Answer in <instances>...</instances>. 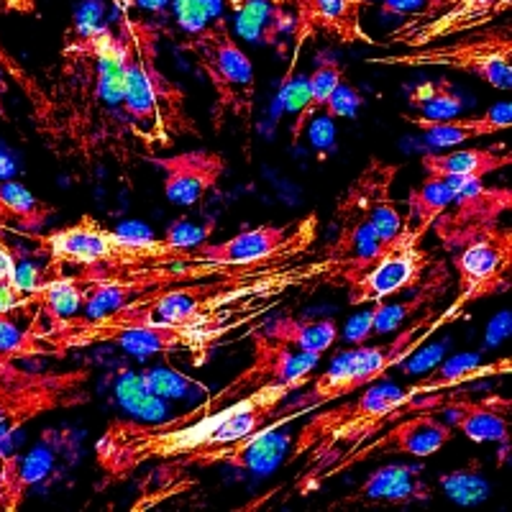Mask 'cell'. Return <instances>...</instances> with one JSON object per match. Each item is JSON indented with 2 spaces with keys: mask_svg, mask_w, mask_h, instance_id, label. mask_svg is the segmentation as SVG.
Instances as JSON below:
<instances>
[{
  "mask_svg": "<svg viewBox=\"0 0 512 512\" xmlns=\"http://www.w3.org/2000/svg\"><path fill=\"white\" fill-rule=\"evenodd\" d=\"M308 256V254H305ZM287 259L228 277L180 282L141 292L103 315H67L47 320L49 341L59 359L75 349L113 344L134 356H164L172 328H210L228 323L251 326L272 313L285 295L305 282H318L313 259Z\"/></svg>",
  "mask_w": 512,
  "mask_h": 512,
  "instance_id": "obj_1",
  "label": "cell"
},
{
  "mask_svg": "<svg viewBox=\"0 0 512 512\" xmlns=\"http://www.w3.org/2000/svg\"><path fill=\"white\" fill-rule=\"evenodd\" d=\"M305 384L308 379L267 384L223 408H213L205 400L198 408L169 420H111L95 441V464L100 469L98 492L128 482L139 469L154 461L159 464L180 459L192 451L251 436L274 418L292 392L303 390Z\"/></svg>",
  "mask_w": 512,
  "mask_h": 512,
  "instance_id": "obj_2",
  "label": "cell"
},
{
  "mask_svg": "<svg viewBox=\"0 0 512 512\" xmlns=\"http://www.w3.org/2000/svg\"><path fill=\"white\" fill-rule=\"evenodd\" d=\"M0 70L8 72L29 100V118L36 136L54 159L77 172H95L116 164L126 185H134V169L141 154L128 134L123 116L103 103L85 82L59 72L52 82L31 75L24 64L0 44Z\"/></svg>",
  "mask_w": 512,
  "mask_h": 512,
  "instance_id": "obj_3",
  "label": "cell"
},
{
  "mask_svg": "<svg viewBox=\"0 0 512 512\" xmlns=\"http://www.w3.org/2000/svg\"><path fill=\"white\" fill-rule=\"evenodd\" d=\"M126 34V67H123L121 116L128 134L144 146V154L172 149L177 139H200L198 121L187 113V93L159 64V36L149 21L121 11Z\"/></svg>",
  "mask_w": 512,
  "mask_h": 512,
  "instance_id": "obj_4",
  "label": "cell"
},
{
  "mask_svg": "<svg viewBox=\"0 0 512 512\" xmlns=\"http://www.w3.org/2000/svg\"><path fill=\"white\" fill-rule=\"evenodd\" d=\"M415 395H428L423 387H400L395 382H379L361 387L359 392L344 397L333 408L313 415L292 438V451L285 466H303L295 477V492L308 497L320 489V479L333 464L349 456L354 448L377 436L397 408L408 405Z\"/></svg>",
  "mask_w": 512,
  "mask_h": 512,
  "instance_id": "obj_5",
  "label": "cell"
},
{
  "mask_svg": "<svg viewBox=\"0 0 512 512\" xmlns=\"http://www.w3.org/2000/svg\"><path fill=\"white\" fill-rule=\"evenodd\" d=\"M466 313L469 310L451 303L441 313L428 310L418 320H410L408 326H402L400 333L390 338V341H384V344H359L354 349L338 351L326 372H320L315 379H308V384H305L308 390L292 392L282 402L280 410L274 413V420H280L282 425H290L292 420L303 418V415L323 408L328 402L344 400V397L354 395V392H359L367 384L387 379L392 369L400 367L402 361L410 359L420 346L428 344L441 328L451 326L459 318H466Z\"/></svg>",
  "mask_w": 512,
  "mask_h": 512,
  "instance_id": "obj_6",
  "label": "cell"
},
{
  "mask_svg": "<svg viewBox=\"0 0 512 512\" xmlns=\"http://www.w3.org/2000/svg\"><path fill=\"white\" fill-rule=\"evenodd\" d=\"M180 49L195 59V67L213 90V131H223L226 121H236L249 139L256 108V72L226 18L213 13L203 26L187 31Z\"/></svg>",
  "mask_w": 512,
  "mask_h": 512,
  "instance_id": "obj_7",
  "label": "cell"
},
{
  "mask_svg": "<svg viewBox=\"0 0 512 512\" xmlns=\"http://www.w3.org/2000/svg\"><path fill=\"white\" fill-rule=\"evenodd\" d=\"M34 239L49 267L59 272L62 267L80 269H131L144 264L169 262V259H190L195 249L169 244L167 239H146V236H123L105 228L93 216H80L70 226L54 228L52 233H24Z\"/></svg>",
  "mask_w": 512,
  "mask_h": 512,
  "instance_id": "obj_8",
  "label": "cell"
},
{
  "mask_svg": "<svg viewBox=\"0 0 512 512\" xmlns=\"http://www.w3.org/2000/svg\"><path fill=\"white\" fill-rule=\"evenodd\" d=\"M372 67H405V70H454L477 77L492 90L512 88V24L484 26L469 34L451 36L431 47L377 54L364 59Z\"/></svg>",
  "mask_w": 512,
  "mask_h": 512,
  "instance_id": "obj_9",
  "label": "cell"
},
{
  "mask_svg": "<svg viewBox=\"0 0 512 512\" xmlns=\"http://www.w3.org/2000/svg\"><path fill=\"white\" fill-rule=\"evenodd\" d=\"M93 377V367L26 369L18 361H0V443L31 420L88 405Z\"/></svg>",
  "mask_w": 512,
  "mask_h": 512,
  "instance_id": "obj_10",
  "label": "cell"
},
{
  "mask_svg": "<svg viewBox=\"0 0 512 512\" xmlns=\"http://www.w3.org/2000/svg\"><path fill=\"white\" fill-rule=\"evenodd\" d=\"M287 441H290V436L285 433V425L272 418L259 431L239 438V441L203 448V451H192V454L180 456V459L159 461V466H154L152 472L146 474L144 482H141V497L139 505H134V510L141 512L146 507L169 500L180 484L192 482V474L198 477V474L216 469V466L267 472L269 466L274 464V459H280Z\"/></svg>",
  "mask_w": 512,
  "mask_h": 512,
  "instance_id": "obj_11",
  "label": "cell"
},
{
  "mask_svg": "<svg viewBox=\"0 0 512 512\" xmlns=\"http://www.w3.org/2000/svg\"><path fill=\"white\" fill-rule=\"evenodd\" d=\"M441 397L443 392H431V395H418L410 408L395 418L392 423H387V431H379L377 438H369L367 443H361L359 448H354L349 456L333 464L323 479H320V487L326 482H331L338 474H346L354 466L364 464V461H372L377 456H413V459H428V456L438 454L443 446L451 443L454 438V428L451 423L441 420Z\"/></svg>",
  "mask_w": 512,
  "mask_h": 512,
  "instance_id": "obj_12",
  "label": "cell"
},
{
  "mask_svg": "<svg viewBox=\"0 0 512 512\" xmlns=\"http://www.w3.org/2000/svg\"><path fill=\"white\" fill-rule=\"evenodd\" d=\"M510 11L512 0H420L418 11L410 13L405 24L390 31V36L382 41V49L431 47L451 36L497 24Z\"/></svg>",
  "mask_w": 512,
  "mask_h": 512,
  "instance_id": "obj_13",
  "label": "cell"
},
{
  "mask_svg": "<svg viewBox=\"0 0 512 512\" xmlns=\"http://www.w3.org/2000/svg\"><path fill=\"white\" fill-rule=\"evenodd\" d=\"M320 221L318 213H308L300 221L287 223H262V226L246 228L231 239L218 241V244L195 246L200 256L213 259L233 267H254V264H274L297 259V256L310 254L315 239H318Z\"/></svg>",
  "mask_w": 512,
  "mask_h": 512,
  "instance_id": "obj_14",
  "label": "cell"
},
{
  "mask_svg": "<svg viewBox=\"0 0 512 512\" xmlns=\"http://www.w3.org/2000/svg\"><path fill=\"white\" fill-rule=\"evenodd\" d=\"M459 292L454 303L469 310L479 300L505 295L512 285V228L497 226L451 251Z\"/></svg>",
  "mask_w": 512,
  "mask_h": 512,
  "instance_id": "obj_15",
  "label": "cell"
},
{
  "mask_svg": "<svg viewBox=\"0 0 512 512\" xmlns=\"http://www.w3.org/2000/svg\"><path fill=\"white\" fill-rule=\"evenodd\" d=\"M431 264L433 256L431 251L423 249V241L402 228L400 236L384 246L369 267H364L346 282L349 305L356 308V305L379 303V300H390L405 290H413L420 285Z\"/></svg>",
  "mask_w": 512,
  "mask_h": 512,
  "instance_id": "obj_16",
  "label": "cell"
},
{
  "mask_svg": "<svg viewBox=\"0 0 512 512\" xmlns=\"http://www.w3.org/2000/svg\"><path fill=\"white\" fill-rule=\"evenodd\" d=\"M251 338V364L241 369L226 387L210 395L208 402L213 408H223L228 402L239 400L249 392L267 387V384L292 382V379H310L320 364V354H308L290 344H282L277 338L267 336L264 328H254Z\"/></svg>",
  "mask_w": 512,
  "mask_h": 512,
  "instance_id": "obj_17",
  "label": "cell"
},
{
  "mask_svg": "<svg viewBox=\"0 0 512 512\" xmlns=\"http://www.w3.org/2000/svg\"><path fill=\"white\" fill-rule=\"evenodd\" d=\"M512 210V190L500 185H484V180H461L456 198L443 210L431 231L446 254L477 239L502 223Z\"/></svg>",
  "mask_w": 512,
  "mask_h": 512,
  "instance_id": "obj_18",
  "label": "cell"
},
{
  "mask_svg": "<svg viewBox=\"0 0 512 512\" xmlns=\"http://www.w3.org/2000/svg\"><path fill=\"white\" fill-rule=\"evenodd\" d=\"M295 6V26H292V62L287 67L285 82L295 77V64L303 47L318 36H331L338 44H367L382 47V41L374 39L364 29V11L372 6V0H292ZM282 82V85H285Z\"/></svg>",
  "mask_w": 512,
  "mask_h": 512,
  "instance_id": "obj_19",
  "label": "cell"
},
{
  "mask_svg": "<svg viewBox=\"0 0 512 512\" xmlns=\"http://www.w3.org/2000/svg\"><path fill=\"white\" fill-rule=\"evenodd\" d=\"M149 164L162 172L164 198L180 208H195L216 190L228 172V162L221 152L213 149H187V152L167 154H141Z\"/></svg>",
  "mask_w": 512,
  "mask_h": 512,
  "instance_id": "obj_20",
  "label": "cell"
},
{
  "mask_svg": "<svg viewBox=\"0 0 512 512\" xmlns=\"http://www.w3.org/2000/svg\"><path fill=\"white\" fill-rule=\"evenodd\" d=\"M441 413L451 418V428L472 443H495L510 448L512 400L505 395H484L479 400L446 390Z\"/></svg>",
  "mask_w": 512,
  "mask_h": 512,
  "instance_id": "obj_21",
  "label": "cell"
},
{
  "mask_svg": "<svg viewBox=\"0 0 512 512\" xmlns=\"http://www.w3.org/2000/svg\"><path fill=\"white\" fill-rule=\"evenodd\" d=\"M431 482L423 479V469L410 464H384L374 469L359 489L336 500L333 507H405L433 500Z\"/></svg>",
  "mask_w": 512,
  "mask_h": 512,
  "instance_id": "obj_22",
  "label": "cell"
},
{
  "mask_svg": "<svg viewBox=\"0 0 512 512\" xmlns=\"http://www.w3.org/2000/svg\"><path fill=\"white\" fill-rule=\"evenodd\" d=\"M402 121H408L410 126L418 128L431 146L448 149V146H461L466 141L484 139V136H495L507 131L512 126V105L507 100L505 103H495L492 108L479 113V116H461L459 113V116L441 118V121L423 116H402Z\"/></svg>",
  "mask_w": 512,
  "mask_h": 512,
  "instance_id": "obj_23",
  "label": "cell"
},
{
  "mask_svg": "<svg viewBox=\"0 0 512 512\" xmlns=\"http://www.w3.org/2000/svg\"><path fill=\"white\" fill-rule=\"evenodd\" d=\"M41 356L59 359L49 341L47 318L41 310L36 305L0 310V361H26Z\"/></svg>",
  "mask_w": 512,
  "mask_h": 512,
  "instance_id": "obj_24",
  "label": "cell"
},
{
  "mask_svg": "<svg viewBox=\"0 0 512 512\" xmlns=\"http://www.w3.org/2000/svg\"><path fill=\"white\" fill-rule=\"evenodd\" d=\"M512 164L507 144L479 146V149H456L448 154H423L420 167L425 175L451 177V180H484Z\"/></svg>",
  "mask_w": 512,
  "mask_h": 512,
  "instance_id": "obj_25",
  "label": "cell"
},
{
  "mask_svg": "<svg viewBox=\"0 0 512 512\" xmlns=\"http://www.w3.org/2000/svg\"><path fill=\"white\" fill-rule=\"evenodd\" d=\"M400 172L397 164L384 162V159L372 157L364 169H361L356 180L346 187L336 200V208H333V223L344 221H367V213L374 203H377L382 195H390L392 185H395V177Z\"/></svg>",
  "mask_w": 512,
  "mask_h": 512,
  "instance_id": "obj_26",
  "label": "cell"
},
{
  "mask_svg": "<svg viewBox=\"0 0 512 512\" xmlns=\"http://www.w3.org/2000/svg\"><path fill=\"white\" fill-rule=\"evenodd\" d=\"M295 13L274 0H241L236 8V31L251 44L285 52V36L292 34Z\"/></svg>",
  "mask_w": 512,
  "mask_h": 512,
  "instance_id": "obj_27",
  "label": "cell"
},
{
  "mask_svg": "<svg viewBox=\"0 0 512 512\" xmlns=\"http://www.w3.org/2000/svg\"><path fill=\"white\" fill-rule=\"evenodd\" d=\"M346 80V67L338 62L336 54L331 49H318L315 52V67L308 75V88H305L303 105L297 108L295 123L290 128V144L295 146L297 141L303 139L305 128L315 121L323 105H326L328 95L338 88V82Z\"/></svg>",
  "mask_w": 512,
  "mask_h": 512,
  "instance_id": "obj_28",
  "label": "cell"
},
{
  "mask_svg": "<svg viewBox=\"0 0 512 512\" xmlns=\"http://www.w3.org/2000/svg\"><path fill=\"white\" fill-rule=\"evenodd\" d=\"M461 180L451 177L425 175L420 185L410 187L408 192V213H405V231L413 233L415 239L423 241L431 233L433 223L438 221L443 210L451 205V200L459 192Z\"/></svg>",
  "mask_w": 512,
  "mask_h": 512,
  "instance_id": "obj_29",
  "label": "cell"
},
{
  "mask_svg": "<svg viewBox=\"0 0 512 512\" xmlns=\"http://www.w3.org/2000/svg\"><path fill=\"white\" fill-rule=\"evenodd\" d=\"M54 216L57 205L41 200L18 180H0V226L16 228L21 233H39Z\"/></svg>",
  "mask_w": 512,
  "mask_h": 512,
  "instance_id": "obj_30",
  "label": "cell"
},
{
  "mask_svg": "<svg viewBox=\"0 0 512 512\" xmlns=\"http://www.w3.org/2000/svg\"><path fill=\"white\" fill-rule=\"evenodd\" d=\"M264 333L282 344H290L308 354H326L338 341L336 318H297V315H274L264 323Z\"/></svg>",
  "mask_w": 512,
  "mask_h": 512,
  "instance_id": "obj_31",
  "label": "cell"
},
{
  "mask_svg": "<svg viewBox=\"0 0 512 512\" xmlns=\"http://www.w3.org/2000/svg\"><path fill=\"white\" fill-rule=\"evenodd\" d=\"M443 287H446V269L441 264L433 262L431 269L425 272V277L420 280V292L418 295L402 300V303H387V300H379L374 305V323H372V338L387 336V333L400 331L402 326H408L410 318H413L418 310H423L425 305H431L436 297H441Z\"/></svg>",
  "mask_w": 512,
  "mask_h": 512,
  "instance_id": "obj_32",
  "label": "cell"
},
{
  "mask_svg": "<svg viewBox=\"0 0 512 512\" xmlns=\"http://www.w3.org/2000/svg\"><path fill=\"white\" fill-rule=\"evenodd\" d=\"M512 372V361L510 359H497V361H479L477 354H459L454 359H448L446 364L436 369L433 374L420 382L423 392H446L456 390L466 382H477V379H492L502 377V374Z\"/></svg>",
  "mask_w": 512,
  "mask_h": 512,
  "instance_id": "obj_33",
  "label": "cell"
},
{
  "mask_svg": "<svg viewBox=\"0 0 512 512\" xmlns=\"http://www.w3.org/2000/svg\"><path fill=\"white\" fill-rule=\"evenodd\" d=\"M408 105L423 118L441 121V118L459 116L464 111V98H461L454 82L441 77V80H428L415 85L408 93Z\"/></svg>",
  "mask_w": 512,
  "mask_h": 512,
  "instance_id": "obj_34",
  "label": "cell"
},
{
  "mask_svg": "<svg viewBox=\"0 0 512 512\" xmlns=\"http://www.w3.org/2000/svg\"><path fill=\"white\" fill-rule=\"evenodd\" d=\"M31 474L18 454H8L0 443V512H18L31 489Z\"/></svg>",
  "mask_w": 512,
  "mask_h": 512,
  "instance_id": "obj_35",
  "label": "cell"
},
{
  "mask_svg": "<svg viewBox=\"0 0 512 512\" xmlns=\"http://www.w3.org/2000/svg\"><path fill=\"white\" fill-rule=\"evenodd\" d=\"M441 487L443 492H446L451 500L456 502V505H479V502L487 500V479H484V472H482V464H479V459H472L469 464L464 466V469H456V472H448L443 474L441 479Z\"/></svg>",
  "mask_w": 512,
  "mask_h": 512,
  "instance_id": "obj_36",
  "label": "cell"
},
{
  "mask_svg": "<svg viewBox=\"0 0 512 512\" xmlns=\"http://www.w3.org/2000/svg\"><path fill=\"white\" fill-rule=\"evenodd\" d=\"M141 387L152 397H164V400H175L182 397L187 390L195 387V382L177 372H164V369H149L141 374Z\"/></svg>",
  "mask_w": 512,
  "mask_h": 512,
  "instance_id": "obj_37",
  "label": "cell"
},
{
  "mask_svg": "<svg viewBox=\"0 0 512 512\" xmlns=\"http://www.w3.org/2000/svg\"><path fill=\"white\" fill-rule=\"evenodd\" d=\"M364 105V95L351 85L349 80L338 82V88L328 95L323 111L328 121H336V118H354L359 113V108Z\"/></svg>",
  "mask_w": 512,
  "mask_h": 512,
  "instance_id": "obj_38",
  "label": "cell"
},
{
  "mask_svg": "<svg viewBox=\"0 0 512 512\" xmlns=\"http://www.w3.org/2000/svg\"><path fill=\"white\" fill-rule=\"evenodd\" d=\"M213 228H216V223H208L205 228H198V226H187L185 221H180V223H175V226H169V231L164 233V239L175 246L195 249V246L205 244V239H208L210 233H213Z\"/></svg>",
  "mask_w": 512,
  "mask_h": 512,
  "instance_id": "obj_39",
  "label": "cell"
},
{
  "mask_svg": "<svg viewBox=\"0 0 512 512\" xmlns=\"http://www.w3.org/2000/svg\"><path fill=\"white\" fill-rule=\"evenodd\" d=\"M0 13H36V0H0Z\"/></svg>",
  "mask_w": 512,
  "mask_h": 512,
  "instance_id": "obj_40",
  "label": "cell"
},
{
  "mask_svg": "<svg viewBox=\"0 0 512 512\" xmlns=\"http://www.w3.org/2000/svg\"><path fill=\"white\" fill-rule=\"evenodd\" d=\"M6 95H8V80H6V75H3V70H0V121H6L8 118Z\"/></svg>",
  "mask_w": 512,
  "mask_h": 512,
  "instance_id": "obj_41",
  "label": "cell"
},
{
  "mask_svg": "<svg viewBox=\"0 0 512 512\" xmlns=\"http://www.w3.org/2000/svg\"><path fill=\"white\" fill-rule=\"evenodd\" d=\"M228 3H231V8H233V11H236V8L241 6V0H228Z\"/></svg>",
  "mask_w": 512,
  "mask_h": 512,
  "instance_id": "obj_42",
  "label": "cell"
},
{
  "mask_svg": "<svg viewBox=\"0 0 512 512\" xmlns=\"http://www.w3.org/2000/svg\"><path fill=\"white\" fill-rule=\"evenodd\" d=\"M274 3H280V6H292V0H274Z\"/></svg>",
  "mask_w": 512,
  "mask_h": 512,
  "instance_id": "obj_43",
  "label": "cell"
}]
</instances>
